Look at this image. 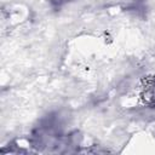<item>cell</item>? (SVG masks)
Returning a JSON list of instances; mask_svg holds the SVG:
<instances>
[{
	"label": "cell",
	"instance_id": "1",
	"mask_svg": "<svg viewBox=\"0 0 155 155\" xmlns=\"http://www.w3.org/2000/svg\"><path fill=\"white\" fill-rule=\"evenodd\" d=\"M142 99L145 103H155V75L142 80Z\"/></svg>",
	"mask_w": 155,
	"mask_h": 155
}]
</instances>
